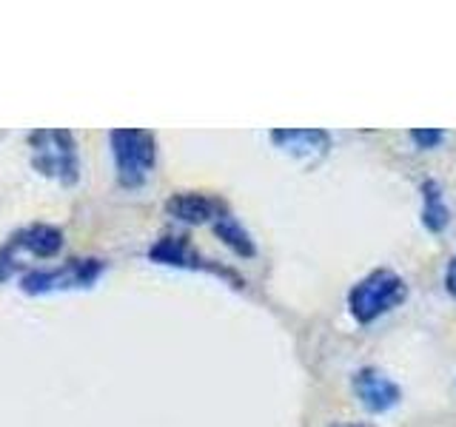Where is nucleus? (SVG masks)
<instances>
[{"instance_id":"nucleus-10","label":"nucleus","mask_w":456,"mask_h":427,"mask_svg":"<svg viewBox=\"0 0 456 427\" xmlns=\"http://www.w3.org/2000/svg\"><path fill=\"white\" fill-rule=\"evenodd\" d=\"M419 222L431 237H442L453 222V211L445 199V191L431 177L419 182Z\"/></svg>"},{"instance_id":"nucleus-13","label":"nucleus","mask_w":456,"mask_h":427,"mask_svg":"<svg viewBox=\"0 0 456 427\" xmlns=\"http://www.w3.org/2000/svg\"><path fill=\"white\" fill-rule=\"evenodd\" d=\"M442 285H445L448 296L456 302V256H451L448 265H445V274H442Z\"/></svg>"},{"instance_id":"nucleus-6","label":"nucleus","mask_w":456,"mask_h":427,"mask_svg":"<svg viewBox=\"0 0 456 427\" xmlns=\"http://www.w3.org/2000/svg\"><path fill=\"white\" fill-rule=\"evenodd\" d=\"M20 251L37 256V260H52V256L63 251V231L46 222H35L14 234L6 246L0 248V282L9 279L14 270H18Z\"/></svg>"},{"instance_id":"nucleus-1","label":"nucleus","mask_w":456,"mask_h":427,"mask_svg":"<svg viewBox=\"0 0 456 427\" xmlns=\"http://www.w3.org/2000/svg\"><path fill=\"white\" fill-rule=\"evenodd\" d=\"M405 299H408L405 277L394 268H374L351 285L346 294V305L351 319L360 327H368L379 322L382 317H388L391 310L403 308Z\"/></svg>"},{"instance_id":"nucleus-4","label":"nucleus","mask_w":456,"mask_h":427,"mask_svg":"<svg viewBox=\"0 0 456 427\" xmlns=\"http://www.w3.org/2000/svg\"><path fill=\"white\" fill-rule=\"evenodd\" d=\"M28 149H32V165L43 177H54L63 185H75L80 180V154L71 132L40 128L28 134Z\"/></svg>"},{"instance_id":"nucleus-9","label":"nucleus","mask_w":456,"mask_h":427,"mask_svg":"<svg viewBox=\"0 0 456 427\" xmlns=\"http://www.w3.org/2000/svg\"><path fill=\"white\" fill-rule=\"evenodd\" d=\"M228 211L232 205L223 197L206 191H175L166 199V214L183 225H214Z\"/></svg>"},{"instance_id":"nucleus-12","label":"nucleus","mask_w":456,"mask_h":427,"mask_svg":"<svg viewBox=\"0 0 456 427\" xmlns=\"http://www.w3.org/2000/svg\"><path fill=\"white\" fill-rule=\"evenodd\" d=\"M408 140L413 142V149H419V151H436L442 149V142L448 140V134L442 132V128H411Z\"/></svg>"},{"instance_id":"nucleus-5","label":"nucleus","mask_w":456,"mask_h":427,"mask_svg":"<svg viewBox=\"0 0 456 427\" xmlns=\"http://www.w3.org/2000/svg\"><path fill=\"white\" fill-rule=\"evenodd\" d=\"M106 262L97 256H75L57 268H32L20 277L26 294H52V291H80L103 277Z\"/></svg>"},{"instance_id":"nucleus-11","label":"nucleus","mask_w":456,"mask_h":427,"mask_svg":"<svg viewBox=\"0 0 456 427\" xmlns=\"http://www.w3.org/2000/svg\"><path fill=\"white\" fill-rule=\"evenodd\" d=\"M211 234L217 237L223 246L237 256V260H256V254H260L254 234L248 231L246 222H242L234 211L223 214V217L211 225Z\"/></svg>"},{"instance_id":"nucleus-14","label":"nucleus","mask_w":456,"mask_h":427,"mask_svg":"<svg viewBox=\"0 0 456 427\" xmlns=\"http://www.w3.org/2000/svg\"><path fill=\"white\" fill-rule=\"evenodd\" d=\"M339 427H374V424H368V422H351V424H339Z\"/></svg>"},{"instance_id":"nucleus-3","label":"nucleus","mask_w":456,"mask_h":427,"mask_svg":"<svg viewBox=\"0 0 456 427\" xmlns=\"http://www.w3.org/2000/svg\"><path fill=\"white\" fill-rule=\"evenodd\" d=\"M149 260L154 265L194 270V274H208L214 279L225 282L228 288H234V291L246 288V277H242L234 265L211 260V256H206L189 237H183V234H163V237H157L151 242V248H149Z\"/></svg>"},{"instance_id":"nucleus-2","label":"nucleus","mask_w":456,"mask_h":427,"mask_svg":"<svg viewBox=\"0 0 456 427\" xmlns=\"http://www.w3.org/2000/svg\"><path fill=\"white\" fill-rule=\"evenodd\" d=\"M109 146L120 189H142L157 168L154 132H149V128H114V132H109Z\"/></svg>"},{"instance_id":"nucleus-8","label":"nucleus","mask_w":456,"mask_h":427,"mask_svg":"<svg viewBox=\"0 0 456 427\" xmlns=\"http://www.w3.org/2000/svg\"><path fill=\"white\" fill-rule=\"evenodd\" d=\"M268 142L277 151L289 154L303 165L314 168L325 160L328 151H331L334 137H331V132H325V128H271Z\"/></svg>"},{"instance_id":"nucleus-7","label":"nucleus","mask_w":456,"mask_h":427,"mask_svg":"<svg viewBox=\"0 0 456 427\" xmlns=\"http://www.w3.org/2000/svg\"><path fill=\"white\" fill-rule=\"evenodd\" d=\"M351 393L365 413L370 416H382L391 413L399 402H403V388L394 376L385 374L377 365H362L351 374Z\"/></svg>"}]
</instances>
